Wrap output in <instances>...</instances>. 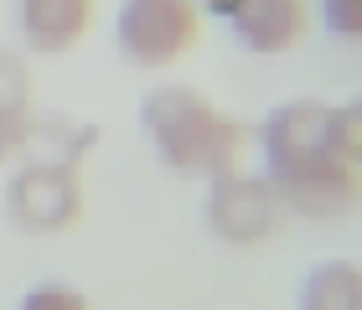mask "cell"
Segmentation results:
<instances>
[{"mask_svg":"<svg viewBox=\"0 0 362 310\" xmlns=\"http://www.w3.org/2000/svg\"><path fill=\"white\" fill-rule=\"evenodd\" d=\"M21 305H26V310H83L88 295H83L78 285H68V280H47V285H37V290H26Z\"/></svg>","mask_w":362,"mask_h":310,"instance_id":"cell-10","label":"cell"},{"mask_svg":"<svg viewBox=\"0 0 362 310\" xmlns=\"http://www.w3.org/2000/svg\"><path fill=\"white\" fill-rule=\"evenodd\" d=\"M197 6H202V11H212V16H223V21H228V16H233V6H238V0H197Z\"/></svg>","mask_w":362,"mask_h":310,"instance_id":"cell-12","label":"cell"},{"mask_svg":"<svg viewBox=\"0 0 362 310\" xmlns=\"http://www.w3.org/2000/svg\"><path fill=\"white\" fill-rule=\"evenodd\" d=\"M295 300L305 310H357L362 305V264H352V258H321L300 280Z\"/></svg>","mask_w":362,"mask_h":310,"instance_id":"cell-9","label":"cell"},{"mask_svg":"<svg viewBox=\"0 0 362 310\" xmlns=\"http://www.w3.org/2000/svg\"><path fill=\"white\" fill-rule=\"evenodd\" d=\"M31 73H26V57L0 47V166L21 150L26 140V124H31Z\"/></svg>","mask_w":362,"mask_h":310,"instance_id":"cell-8","label":"cell"},{"mask_svg":"<svg viewBox=\"0 0 362 310\" xmlns=\"http://www.w3.org/2000/svg\"><path fill=\"white\" fill-rule=\"evenodd\" d=\"M140 124L156 145L160 166L176 176H192V181H212L223 171H238L243 145H249V129L233 114L187 83H160L145 93Z\"/></svg>","mask_w":362,"mask_h":310,"instance_id":"cell-2","label":"cell"},{"mask_svg":"<svg viewBox=\"0 0 362 310\" xmlns=\"http://www.w3.org/2000/svg\"><path fill=\"white\" fill-rule=\"evenodd\" d=\"M202 37V6L197 0H119L114 42L119 57L140 73H166Z\"/></svg>","mask_w":362,"mask_h":310,"instance_id":"cell-4","label":"cell"},{"mask_svg":"<svg viewBox=\"0 0 362 310\" xmlns=\"http://www.w3.org/2000/svg\"><path fill=\"white\" fill-rule=\"evenodd\" d=\"M264 181L300 217H347L362 197V109L290 99L264 114Z\"/></svg>","mask_w":362,"mask_h":310,"instance_id":"cell-1","label":"cell"},{"mask_svg":"<svg viewBox=\"0 0 362 310\" xmlns=\"http://www.w3.org/2000/svg\"><path fill=\"white\" fill-rule=\"evenodd\" d=\"M207 227L218 233L223 243H264L274 233V217H279V197L264 176H243V171H223L207 181Z\"/></svg>","mask_w":362,"mask_h":310,"instance_id":"cell-5","label":"cell"},{"mask_svg":"<svg viewBox=\"0 0 362 310\" xmlns=\"http://www.w3.org/2000/svg\"><path fill=\"white\" fill-rule=\"evenodd\" d=\"M228 31L249 52L279 57V52H295L305 42L310 11H305V0H238L233 16H228Z\"/></svg>","mask_w":362,"mask_h":310,"instance_id":"cell-6","label":"cell"},{"mask_svg":"<svg viewBox=\"0 0 362 310\" xmlns=\"http://www.w3.org/2000/svg\"><path fill=\"white\" fill-rule=\"evenodd\" d=\"M6 212L21 233H62L83 217V160L21 150V166L6 181Z\"/></svg>","mask_w":362,"mask_h":310,"instance_id":"cell-3","label":"cell"},{"mask_svg":"<svg viewBox=\"0 0 362 310\" xmlns=\"http://www.w3.org/2000/svg\"><path fill=\"white\" fill-rule=\"evenodd\" d=\"M21 21V47L37 57H62L83 42L93 21V0H21L16 6Z\"/></svg>","mask_w":362,"mask_h":310,"instance_id":"cell-7","label":"cell"},{"mask_svg":"<svg viewBox=\"0 0 362 310\" xmlns=\"http://www.w3.org/2000/svg\"><path fill=\"white\" fill-rule=\"evenodd\" d=\"M326 21L341 42H357L362 37V0H326Z\"/></svg>","mask_w":362,"mask_h":310,"instance_id":"cell-11","label":"cell"}]
</instances>
